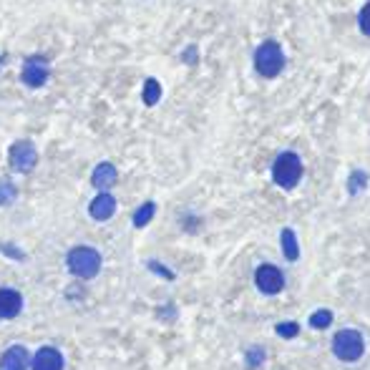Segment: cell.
<instances>
[{
	"label": "cell",
	"instance_id": "22",
	"mask_svg": "<svg viewBox=\"0 0 370 370\" xmlns=\"http://www.w3.org/2000/svg\"><path fill=\"white\" fill-rule=\"evenodd\" d=\"M194 53H196L194 45H192V48H187V51H184V61H187V63H194V61H196Z\"/></svg>",
	"mask_w": 370,
	"mask_h": 370
},
{
	"label": "cell",
	"instance_id": "8",
	"mask_svg": "<svg viewBox=\"0 0 370 370\" xmlns=\"http://www.w3.org/2000/svg\"><path fill=\"white\" fill-rule=\"evenodd\" d=\"M30 370H63V356L61 350L45 345L33 356V363H30Z\"/></svg>",
	"mask_w": 370,
	"mask_h": 370
},
{
	"label": "cell",
	"instance_id": "2",
	"mask_svg": "<svg viewBox=\"0 0 370 370\" xmlns=\"http://www.w3.org/2000/svg\"><path fill=\"white\" fill-rule=\"evenodd\" d=\"M65 262H68V269L81 280H91L101 269V254L96 252L94 247H73Z\"/></svg>",
	"mask_w": 370,
	"mask_h": 370
},
{
	"label": "cell",
	"instance_id": "13",
	"mask_svg": "<svg viewBox=\"0 0 370 370\" xmlns=\"http://www.w3.org/2000/svg\"><path fill=\"white\" fill-rule=\"evenodd\" d=\"M282 254L290 262H295L300 257V247H298V237L292 229H282Z\"/></svg>",
	"mask_w": 370,
	"mask_h": 370
},
{
	"label": "cell",
	"instance_id": "21",
	"mask_svg": "<svg viewBox=\"0 0 370 370\" xmlns=\"http://www.w3.org/2000/svg\"><path fill=\"white\" fill-rule=\"evenodd\" d=\"M358 25H360V30H363L365 36H370V3L358 15Z\"/></svg>",
	"mask_w": 370,
	"mask_h": 370
},
{
	"label": "cell",
	"instance_id": "18",
	"mask_svg": "<svg viewBox=\"0 0 370 370\" xmlns=\"http://www.w3.org/2000/svg\"><path fill=\"white\" fill-rule=\"evenodd\" d=\"M333 322V312L330 310H318V312H312V318H310V327H315V330H325L327 325Z\"/></svg>",
	"mask_w": 370,
	"mask_h": 370
},
{
	"label": "cell",
	"instance_id": "10",
	"mask_svg": "<svg viewBox=\"0 0 370 370\" xmlns=\"http://www.w3.org/2000/svg\"><path fill=\"white\" fill-rule=\"evenodd\" d=\"M21 310H23L21 292L10 290V287H3V290H0V318L10 320V318H15V315H21Z\"/></svg>",
	"mask_w": 370,
	"mask_h": 370
},
{
	"label": "cell",
	"instance_id": "7",
	"mask_svg": "<svg viewBox=\"0 0 370 370\" xmlns=\"http://www.w3.org/2000/svg\"><path fill=\"white\" fill-rule=\"evenodd\" d=\"M254 282H257V287H260L265 295H277V292L285 287V277L275 265H262V267H257V272H254Z\"/></svg>",
	"mask_w": 370,
	"mask_h": 370
},
{
	"label": "cell",
	"instance_id": "14",
	"mask_svg": "<svg viewBox=\"0 0 370 370\" xmlns=\"http://www.w3.org/2000/svg\"><path fill=\"white\" fill-rule=\"evenodd\" d=\"M154 214H156V204L144 202L136 212H134V227H146L154 219Z\"/></svg>",
	"mask_w": 370,
	"mask_h": 370
},
{
	"label": "cell",
	"instance_id": "9",
	"mask_svg": "<svg viewBox=\"0 0 370 370\" xmlns=\"http://www.w3.org/2000/svg\"><path fill=\"white\" fill-rule=\"evenodd\" d=\"M30 363L33 360L28 358V350L23 348V345H13V348L6 350L3 358H0V370H28Z\"/></svg>",
	"mask_w": 370,
	"mask_h": 370
},
{
	"label": "cell",
	"instance_id": "15",
	"mask_svg": "<svg viewBox=\"0 0 370 370\" xmlns=\"http://www.w3.org/2000/svg\"><path fill=\"white\" fill-rule=\"evenodd\" d=\"M161 99V83L156 79H146L144 83V103L146 106H156Z\"/></svg>",
	"mask_w": 370,
	"mask_h": 370
},
{
	"label": "cell",
	"instance_id": "11",
	"mask_svg": "<svg viewBox=\"0 0 370 370\" xmlns=\"http://www.w3.org/2000/svg\"><path fill=\"white\" fill-rule=\"evenodd\" d=\"M88 212H91V217L99 219V222H106V219L114 217V212H116V199L109 194V192H103V194H99L91 202V207H88Z\"/></svg>",
	"mask_w": 370,
	"mask_h": 370
},
{
	"label": "cell",
	"instance_id": "16",
	"mask_svg": "<svg viewBox=\"0 0 370 370\" xmlns=\"http://www.w3.org/2000/svg\"><path fill=\"white\" fill-rule=\"evenodd\" d=\"M15 196H18V189L10 179H0V204L8 207V204L15 202Z\"/></svg>",
	"mask_w": 370,
	"mask_h": 370
},
{
	"label": "cell",
	"instance_id": "6",
	"mask_svg": "<svg viewBox=\"0 0 370 370\" xmlns=\"http://www.w3.org/2000/svg\"><path fill=\"white\" fill-rule=\"evenodd\" d=\"M38 164V152L30 141H15L10 146V167L21 174H28L30 169Z\"/></svg>",
	"mask_w": 370,
	"mask_h": 370
},
{
	"label": "cell",
	"instance_id": "1",
	"mask_svg": "<svg viewBox=\"0 0 370 370\" xmlns=\"http://www.w3.org/2000/svg\"><path fill=\"white\" fill-rule=\"evenodd\" d=\"M254 68L265 79H275L285 68V51L275 41H265V43L254 51Z\"/></svg>",
	"mask_w": 370,
	"mask_h": 370
},
{
	"label": "cell",
	"instance_id": "17",
	"mask_svg": "<svg viewBox=\"0 0 370 370\" xmlns=\"http://www.w3.org/2000/svg\"><path fill=\"white\" fill-rule=\"evenodd\" d=\"M363 187H368V174H365V172H360V169H356V172L350 174V179H348V192H350V194H358Z\"/></svg>",
	"mask_w": 370,
	"mask_h": 370
},
{
	"label": "cell",
	"instance_id": "4",
	"mask_svg": "<svg viewBox=\"0 0 370 370\" xmlns=\"http://www.w3.org/2000/svg\"><path fill=\"white\" fill-rule=\"evenodd\" d=\"M333 350L335 356L345 360V363H353V360H360L365 353V340L363 335L358 330H340V333L333 338Z\"/></svg>",
	"mask_w": 370,
	"mask_h": 370
},
{
	"label": "cell",
	"instance_id": "19",
	"mask_svg": "<svg viewBox=\"0 0 370 370\" xmlns=\"http://www.w3.org/2000/svg\"><path fill=\"white\" fill-rule=\"evenodd\" d=\"M265 358H267V353H265L262 348H249V350H247V358H245V360H247V368H249V370H257L262 363H265Z\"/></svg>",
	"mask_w": 370,
	"mask_h": 370
},
{
	"label": "cell",
	"instance_id": "20",
	"mask_svg": "<svg viewBox=\"0 0 370 370\" xmlns=\"http://www.w3.org/2000/svg\"><path fill=\"white\" fill-rule=\"evenodd\" d=\"M298 333H300L298 322H280V325H277V335H280V338H295Z\"/></svg>",
	"mask_w": 370,
	"mask_h": 370
},
{
	"label": "cell",
	"instance_id": "5",
	"mask_svg": "<svg viewBox=\"0 0 370 370\" xmlns=\"http://www.w3.org/2000/svg\"><path fill=\"white\" fill-rule=\"evenodd\" d=\"M48 76H51V65L45 56H30L21 68V79L25 86L30 88H41L48 83Z\"/></svg>",
	"mask_w": 370,
	"mask_h": 370
},
{
	"label": "cell",
	"instance_id": "3",
	"mask_svg": "<svg viewBox=\"0 0 370 370\" xmlns=\"http://www.w3.org/2000/svg\"><path fill=\"white\" fill-rule=\"evenodd\" d=\"M272 179H275L277 187L292 189L298 187V182L302 179V161L295 152H285L280 154L272 164Z\"/></svg>",
	"mask_w": 370,
	"mask_h": 370
},
{
	"label": "cell",
	"instance_id": "12",
	"mask_svg": "<svg viewBox=\"0 0 370 370\" xmlns=\"http://www.w3.org/2000/svg\"><path fill=\"white\" fill-rule=\"evenodd\" d=\"M116 179H119V172H116V167H114V164H109V161L99 164V167L94 169V174H91V182H94V187L103 189V192H106L109 187H114V184H116Z\"/></svg>",
	"mask_w": 370,
	"mask_h": 370
}]
</instances>
